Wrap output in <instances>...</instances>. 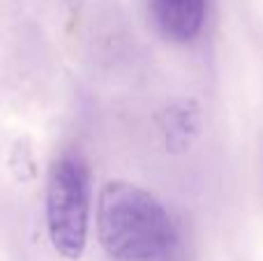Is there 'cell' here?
Masks as SVG:
<instances>
[{"label":"cell","instance_id":"1","mask_svg":"<svg viewBox=\"0 0 263 261\" xmlns=\"http://www.w3.org/2000/svg\"><path fill=\"white\" fill-rule=\"evenodd\" d=\"M97 238L114 261H155L173 250L178 231L155 194L114 180L100 192Z\"/></svg>","mask_w":263,"mask_h":261},{"label":"cell","instance_id":"2","mask_svg":"<svg viewBox=\"0 0 263 261\" xmlns=\"http://www.w3.org/2000/svg\"><path fill=\"white\" fill-rule=\"evenodd\" d=\"M46 227L60 257L81 259L90 229V169L81 155H60L46 180Z\"/></svg>","mask_w":263,"mask_h":261},{"label":"cell","instance_id":"3","mask_svg":"<svg viewBox=\"0 0 263 261\" xmlns=\"http://www.w3.org/2000/svg\"><path fill=\"white\" fill-rule=\"evenodd\" d=\"M150 16L166 40L192 42L201 32L208 0H148Z\"/></svg>","mask_w":263,"mask_h":261}]
</instances>
